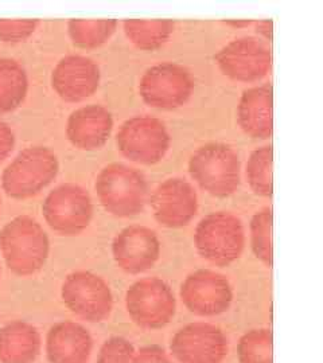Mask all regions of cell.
<instances>
[{
	"label": "cell",
	"instance_id": "obj_7",
	"mask_svg": "<svg viewBox=\"0 0 323 363\" xmlns=\"http://www.w3.org/2000/svg\"><path fill=\"white\" fill-rule=\"evenodd\" d=\"M126 306L136 325L144 330H158L173 320L177 301L166 281L158 277H147L129 286Z\"/></svg>",
	"mask_w": 323,
	"mask_h": 363
},
{
	"label": "cell",
	"instance_id": "obj_23",
	"mask_svg": "<svg viewBox=\"0 0 323 363\" xmlns=\"http://www.w3.org/2000/svg\"><path fill=\"white\" fill-rule=\"evenodd\" d=\"M117 21H81L72 19L67 23V33L72 42L81 49H96L114 35Z\"/></svg>",
	"mask_w": 323,
	"mask_h": 363
},
{
	"label": "cell",
	"instance_id": "obj_3",
	"mask_svg": "<svg viewBox=\"0 0 323 363\" xmlns=\"http://www.w3.org/2000/svg\"><path fill=\"white\" fill-rule=\"evenodd\" d=\"M58 159L48 147H28L13 157L1 174V187L13 199L39 194L58 174Z\"/></svg>",
	"mask_w": 323,
	"mask_h": 363
},
{
	"label": "cell",
	"instance_id": "obj_21",
	"mask_svg": "<svg viewBox=\"0 0 323 363\" xmlns=\"http://www.w3.org/2000/svg\"><path fill=\"white\" fill-rule=\"evenodd\" d=\"M28 78L25 67L11 58H0V113L13 112L26 99Z\"/></svg>",
	"mask_w": 323,
	"mask_h": 363
},
{
	"label": "cell",
	"instance_id": "obj_27",
	"mask_svg": "<svg viewBox=\"0 0 323 363\" xmlns=\"http://www.w3.org/2000/svg\"><path fill=\"white\" fill-rule=\"evenodd\" d=\"M135 347L126 337L108 339L100 349L97 363H132Z\"/></svg>",
	"mask_w": 323,
	"mask_h": 363
},
{
	"label": "cell",
	"instance_id": "obj_30",
	"mask_svg": "<svg viewBox=\"0 0 323 363\" xmlns=\"http://www.w3.org/2000/svg\"><path fill=\"white\" fill-rule=\"evenodd\" d=\"M15 136L9 124L0 121V163L4 162L13 152Z\"/></svg>",
	"mask_w": 323,
	"mask_h": 363
},
{
	"label": "cell",
	"instance_id": "obj_32",
	"mask_svg": "<svg viewBox=\"0 0 323 363\" xmlns=\"http://www.w3.org/2000/svg\"><path fill=\"white\" fill-rule=\"evenodd\" d=\"M226 26H233V27H246L249 26V25H252V22L251 21H225L224 22Z\"/></svg>",
	"mask_w": 323,
	"mask_h": 363
},
{
	"label": "cell",
	"instance_id": "obj_17",
	"mask_svg": "<svg viewBox=\"0 0 323 363\" xmlns=\"http://www.w3.org/2000/svg\"><path fill=\"white\" fill-rule=\"evenodd\" d=\"M114 128L111 112L102 105L91 104L75 111L66 124L69 142L84 151L100 150Z\"/></svg>",
	"mask_w": 323,
	"mask_h": 363
},
{
	"label": "cell",
	"instance_id": "obj_8",
	"mask_svg": "<svg viewBox=\"0 0 323 363\" xmlns=\"http://www.w3.org/2000/svg\"><path fill=\"white\" fill-rule=\"evenodd\" d=\"M42 213L55 233L77 235L91 223L93 217L91 195L78 184L65 183L46 196Z\"/></svg>",
	"mask_w": 323,
	"mask_h": 363
},
{
	"label": "cell",
	"instance_id": "obj_28",
	"mask_svg": "<svg viewBox=\"0 0 323 363\" xmlns=\"http://www.w3.org/2000/svg\"><path fill=\"white\" fill-rule=\"evenodd\" d=\"M39 21H3L0 19V40L18 43L30 38L38 27Z\"/></svg>",
	"mask_w": 323,
	"mask_h": 363
},
{
	"label": "cell",
	"instance_id": "obj_24",
	"mask_svg": "<svg viewBox=\"0 0 323 363\" xmlns=\"http://www.w3.org/2000/svg\"><path fill=\"white\" fill-rule=\"evenodd\" d=\"M246 178L255 194L272 195V147L263 145L255 150L246 163Z\"/></svg>",
	"mask_w": 323,
	"mask_h": 363
},
{
	"label": "cell",
	"instance_id": "obj_20",
	"mask_svg": "<svg viewBox=\"0 0 323 363\" xmlns=\"http://www.w3.org/2000/svg\"><path fill=\"white\" fill-rule=\"evenodd\" d=\"M40 352V334L25 320L0 328V363H34Z\"/></svg>",
	"mask_w": 323,
	"mask_h": 363
},
{
	"label": "cell",
	"instance_id": "obj_1",
	"mask_svg": "<svg viewBox=\"0 0 323 363\" xmlns=\"http://www.w3.org/2000/svg\"><path fill=\"white\" fill-rule=\"evenodd\" d=\"M0 250L6 265L18 276L39 272L50 252V241L38 220L19 216L0 232Z\"/></svg>",
	"mask_w": 323,
	"mask_h": 363
},
{
	"label": "cell",
	"instance_id": "obj_14",
	"mask_svg": "<svg viewBox=\"0 0 323 363\" xmlns=\"http://www.w3.org/2000/svg\"><path fill=\"white\" fill-rule=\"evenodd\" d=\"M155 220L165 228L178 229L189 225L198 210V198L192 183L183 178H170L151 195Z\"/></svg>",
	"mask_w": 323,
	"mask_h": 363
},
{
	"label": "cell",
	"instance_id": "obj_6",
	"mask_svg": "<svg viewBox=\"0 0 323 363\" xmlns=\"http://www.w3.org/2000/svg\"><path fill=\"white\" fill-rule=\"evenodd\" d=\"M119 151L129 160L151 166L168 154L171 138L166 125L150 115L131 117L117 132Z\"/></svg>",
	"mask_w": 323,
	"mask_h": 363
},
{
	"label": "cell",
	"instance_id": "obj_13",
	"mask_svg": "<svg viewBox=\"0 0 323 363\" xmlns=\"http://www.w3.org/2000/svg\"><path fill=\"white\" fill-rule=\"evenodd\" d=\"M186 308L199 316H216L229 310L233 300L229 280L221 273L199 269L189 274L181 286Z\"/></svg>",
	"mask_w": 323,
	"mask_h": 363
},
{
	"label": "cell",
	"instance_id": "obj_12",
	"mask_svg": "<svg viewBox=\"0 0 323 363\" xmlns=\"http://www.w3.org/2000/svg\"><path fill=\"white\" fill-rule=\"evenodd\" d=\"M216 62L226 77L255 82L267 76L272 64L271 50L258 38L233 39L216 54Z\"/></svg>",
	"mask_w": 323,
	"mask_h": 363
},
{
	"label": "cell",
	"instance_id": "obj_18",
	"mask_svg": "<svg viewBox=\"0 0 323 363\" xmlns=\"http://www.w3.org/2000/svg\"><path fill=\"white\" fill-rule=\"evenodd\" d=\"M93 339L84 325L61 322L53 325L46 337V355L50 363H88Z\"/></svg>",
	"mask_w": 323,
	"mask_h": 363
},
{
	"label": "cell",
	"instance_id": "obj_5",
	"mask_svg": "<svg viewBox=\"0 0 323 363\" xmlns=\"http://www.w3.org/2000/svg\"><path fill=\"white\" fill-rule=\"evenodd\" d=\"M240 157L232 147L209 143L198 148L189 162L194 181L213 196L226 198L240 186Z\"/></svg>",
	"mask_w": 323,
	"mask_h": 363
},
{
	"label": "cell",
	"instance_id": "obj_16",
	"mask_svg": "<svg viewBox=\"0 0 323 363\" xmlns=\"http://www.w3.org/2000/svg\"><path fill=\"white\" fill-rule=\"evenodd\" d=\"M52 85L67 103H81L91 97L100 85L99 65L84 55H67L54 67Z\"/></svg>",
	"mask_w": 323,
	"mask_h": 363
},
{
	"label": "cell",
	"instance_id": "obj_9",
	"mask_svg": "<svg viewBox=\"0 0 323 363\" xmlns=\"http://www.w3.org/2000/svg\"><path fill=\"white\" fill-rule=\"evenodd\" d=\"M193 91L192 73L174 62L151 66L144 72L139 84L143 101L163 111H173L186 104Z\"/></svg>",
	"mask_w": 323,
	"mask_h": 363
},
{
	"label": "cell",
	"instance_id": "obj_4",
	"mask_svg": "<svg viewBox=\"0 0 323 363\" xmlns=\"http://www.w3.org/2000/svg\"><path fill=\"white\" fill-rule=\"evenodd\" d=\"M194 244L201 257L217 267H228L244 250L243 222L228 211L210 213L197 225Z\"/></svg>",
	"mask_w": 323,
	"mask_h": 363
},
{
	"label": "cell",
	"instance_id": "obj_10",
	"mask_svg": "<svg viewBox=\"0 0 323 363\" xmlns=\"http://www.w3.org/2000/svg\"><path fill=\"white\" fill-rule=\"evenodd\" d=\"M61 296L70 311L91 323L108 319L114 308L109 286L103 277L87 271L70 273L65 279Z\"/></svg>",
	"mask_w": 323,
	"mask_h": 363
},
{
	"label": "cell",
	"instance_id": "obj_29",
	"mask_svg": "<svg viewBox=\"0 0 323 363\" xmlns=\"http://www.w3.org/2000/svg\"><path fill=\"white\" fill-rule=\"evenodd\" d=\"M132 363H173L159 346H147L135 352Z\"/></svg>",
	"mask_w": 323,
	"mask_h": 363
},
{
	"label": "cell",
	"instance_id": "obj_15",
	"mask_svg": "<svg viewBox=\"0 0 323 363\" xmlns=\"http://www.w3.org/2000/svg\"><path fill=\"white\" fill-rule=\"evenodd\" d=\"M112 253L117 265L124 272L139 274L155 265L160 256V241L154 230L132 225L114 238Z\"/></svg>",
	"mask_w": 323,
	"mask_h": 363
},
{
	"label": "cell",
	"instance_id": "obj_2",
	"mask_svg": "<svg viewBox=\"0 0 323 363\" xmlns=\"http://www.w3.org/2000/svg\"><path fill=\"white\" fill-rule=\"evenodd\" d=\"M94 187L103 208L115 217L138 216L148 199L146 177L141 171L123 163H112L104 167Z\"/></svg>",
	"mask_w": 323,
	"mask_h": 363
},
{
	"label": "cell",
	"instance_id": "obj_19",
	"mask_svg": "<svg viewBox=\"0 0 323 363\" xmlns=\"http://www.w3.org/2000/svg\"><path fill=\"white\" fill-rule=\"evenodd\" d=\"M237 123L246 135L255 139H270L272 123V84L246 89L237 106Z\"/></svg>",
	"mask_w": 323,
	"mask_h": 363
},
{
	"label": "cell",
	"instance_id": "obj_25",
	"mask_svg": "<svg viewBox=\"0 0 323 363\" xmlns=\"http://www.w3.org/2000/svg\"><path fill=\"white\" fill-rule=\"evenodd\" d=\"M240 363H272V333L267 328L251 330L239 342Z\"/></svg>",
	"mask_w": 323,
	"mask_h": 363
},
{
	"label": "cell",
	"instance_id": "obj_26",
	"mask_svg": "<svg viewBox=\"0 0 323 363\" xmlns=\"http://www.w3.org/2000/svg\"><path fill=\"white\" fill-rule=\"evenodd\" d=\"M251 244L255 256L272 267V210L261 208L251 220Z\"/></svg>",
	"mask_w": 323,
	"mask_h": 363
},
{
	"label": "cell",
	"instance_id": "obj_31",
	"mask_svg": "<svg viewBox=\"0 0 323 363\" xmlns=\"http://www.w3.org/2000/svg\"><path fill=\"white\" fill-rule=\"evenodd\" d=\"M272 23L271 19L270 21H260L256 23V31L260 35H263L264 38L271 40L272 39Z\"/></svg>",
	"mask_w": 323,
	"mask_h": 363
},
{
	"label": "cell",
	"instance_id": "obj_22",
	"mask_svg": "<svg viewBox=\"0 0 323 363\" xmlns=\"http://www.w3.org/2000/svg\"><path fill=\"white\" fill-rule=\"evenodd\" d=\"M123 26L127 38L138 49L153 52L168 42L175 23L173 21H126Z\"/></svg>",
	"mask_w": 323,
	"mask_h": 363
},
{
	"label": "cell",
	"instance_id": "obj_11",
	"mask_svg": "<svg viewBox=\"0 0 323 363\" xmlns=\"http://www.w3.org/2000/svg\"><path fill=\"white\" fill-rule=\"evenodd\" d=\"M170 349L180 363H222L229 342L219 327L197 322L181 328L173 337Z\"/></svg>",
	"mask_w": 323,
	"mask_h": 363
}]
</instances>
